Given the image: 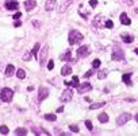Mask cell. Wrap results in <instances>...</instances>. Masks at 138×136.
Returning a JSON list of instances; mask_svg holds the SVG:
<instances>
[{"mask_svg":"<svg viewBox=\"0 0 138 136\" xmlns=\"http://www.w3.org/2000/svg\"><path fill=\"white\" fill-rule=\"evenodd\" d=\"M83 40V35L76 30H72L68 35V42L69 45H76V43H80Z\"/></svg>","mask_w":138,"mask_h":136,"instance_id":"cell-1","label":"cell"},{"mask_svg":"<svg viewBox=\"0 0 138 136\" xmlns=\"http://www.w3.org/2000/svg\"><path fill=\"white\" fill-rule=\"evenodd\" d=\"M14 97V92L10 88H3L0 90V100L4 101V102H10Z\"/></svg>","mask_w":138,"mask_h":136,"instance_id":"cell-2","label":"cell"},{"mask_svg":"<svg viewBox=\"0 0 138 136\" xmlns=\"http://www.w3.org/2000/svg\"><path fill=\"white\" fill-rule=\"evenodd\" d=\"M90 54H91L90 47H88V46H81V47H79V50H77V58H85V57H88Z\"/></svg>","mask_w":138,"mask_h":136,"instance_id":"cell-3","label":"cell"},{"mask_svg":"<svg viewBox=\"0 0 138 136\" xmlns=\"http://www.w3.org/2000/svg\"><path fill=\"white\" fill-rule=\"evenodd\" d=\"M129 120H131V115L130 113H122L116 119V124L118 125H123V124H126Z\"/></svg>","mask_w":138,"mask_h":136,"instance_id":"cell-4","label":"cell"},{"mask_svg":"<svg viewBox=\"0 0 138 136\" xmlns=\"http://www.w3.org/2000/svg\"><path fill=\"white\" fill-rule=\"evenodd\" d=\"M72 96H73V90H72V89H65L62 96L60 97V100H61L62 102H68V101H70Z\"/></svg>","mask_w":138,"mask_h":136,"instance_id":"cell-5","label":"cell"},{"mask_svg":"<svg viewBox=\"0 0 138 136\" xmlns=\"http://www.w3.org/2000/svg\"><path fill=\"white\" fill-rule=\"evenodd\" d=\"M111 59L113 61H123L125 59V53L122 50H115L113 54H111Z\"/></svg>","mask_w":138,"mask_h":136,"instance_id":"cell-6","label":"cell"},{"mask_svg":"<svg viewBox=\"0 0 138 136\" xmlns=\"http://www.w3.org/2000/svg\"><path fill=\"white\" fill-rule=\"evenodd\" d=\"M92 89V86H91V84H88V82H85V84H81V85H79L77 86V93H80V94H83V93H85V92H88V90H91Z\"/></svg>","mask_w":138,"mask_h":136,"instance_id":"cell-7","label":"cell"},{"mask_svg":"<svg viewBox=\"0 0 138 136\" xmlns=\"http://www.w3.org/2000/svg\"><path fill=\"white\" fill-rule=\"evenodd\" d=\"M18 7H19V4L15 0H7L5 1V8L7 10H18Z\"/></svg>","mask_w":138,"mask_h":136,"instance_id":"cell-8","label":"cell"},{"mask_svg":"<svg viewBox=\"0 0 138 136\" xmlns=\"http://www.w3.org/2000/svg\"><path fill=\"white\" fill-rule=\"evenodd\" d=\"M35 5H37L35 0H26L24 1V8L27 11H33L34 8H35Z\"/></svg>","mask_w":138,"mask_h":136,"instance_id":"cell-9","label":"cell"},{"mask_svg":"<svg viewBox=\"0 0 138 136\" xmlns=\"http://www.w3.org/2000/svg\"><path fill=\"white\" fill-rule=\"evenodd\" d=\"M65 85H67V86H72V88H77V86L80 85V84H79V77L73 76L70 82H67V81H65Z\"/></svg>","mask_w":138,"mask_h":136,"instance_id":"cell-10","label":"cell"},{"mask_svg":"<svg viewBox=\"0 0 138 136\" xmlns=\"http://www.w3.org/2000/svg\"><path fill=\"white\" fill-rule=\"evenodd\" d=\"M47 94H49V90L46 88H41L39 89V94H38V100L39 101H44L46 97H47Z\"/></svg>","mask_w":138,"mask_h":136,"instance_id":"cell-11","label":"cell"},{"mask_svg":"<svg viewBox=\"0 0 138 136\" xmlns=\"http://www.w3.org/2000/svg\"><path fill=\"white\" fill-rule=\"evenodd\" d=\"M120 38H122V40L125 43H133V40H134L133 36L129 35L127 33H122V34H120Z\"/></svg>","mask_w":138,"mask_h":136,"instance_id":"cell-12","label":"cell"},{"mask_svg":"<svg viewBox=\"0 0 138 136\" xmlns=\"http://www.w3.org/2000/svg\"><path fill=\"white\" fill-rule=\"evenodd\" d=\"M120 23H122V24H126V26H129L131 23V20L129 19V16H127V14H126V12L120 14Z\"/></svg>","mask_w":138,"mask_h":136,"instance_id":"cell-13","label":"cell"},{"mask_svg":"<svg viewBox=\"0 0 138 136\" xmlns=\"http://www.w3.org/2000/svg\"><path fill=\"white\" fill-rule=\"evenodd\" d=\"M54 5H56V0H46V3H45V10L46 11H51L54 8Z\"/></svg>","mask_w":138,"mask_h":136,"instance_id":"cell-14","label":"cell"},{"mask_svg":"<svg viewBox=\"0 0 138 136\" xmlns=\"http://www.w3.org/2000/svg\"><path fill=\"white\" fill-rule=\"evenodd\" d=\"M122 81H123V82H125L127 86H131V74H129V73L123 74V77H122Z\"/></svg>","mask_w":138,"mask_h":136,"instance_id":"cell-15","label":"cell"},{"mask_svg":"<svg viewBox=\"0 0 138 136\" xmlns=\"http://www.w3.org/2000/svg\"><path fill=\"white\" fill-rule=\"evenodd\" d=\"M14 73H15V68H14V65H8L7 69H5V76H7V77H11Z\"/></svg>","mask_w":138,"mask_h":136,"instance_id":"cell-16","label":"cell"},{"mask_svg":"<svg viewBox=\"0 0 138 136\" xmlns=\"http://www.w3.org/2000/svg\"><path fill=\"white\" fill-rule=\"evenodd\" d=\"M69 74H72V68L70 66H64L61 69V76H69Z\"/></svg>","mask_w":138,"mask_h":136,"instance_id":"cell-17","label":"cell"},{"mask_svg":"<svg viewBox=\"0 0 138 136\" xmlns=\"http://www.w3.org/2000/svg\"><path fill=\"white\" fill-rule=\"evenodd\" d=\"M41 65L44 66L45 65V58H46V54H47V46H45L44 49H42V51H41Z\"/></svg>","mask_w":138,"mask_h":136,"instance_id":"cell-18","label":"cell"},{"mask_svg":"<svg viewBox=\"0 0 138 136\" xmlns=\"http://www.w3.org/2000/svg\"><path fill=\"white\" fill-rule=\"evenodd\" d=\"M72 1H73V0H65V1L62 3V5L60 7V12H64V11L69 7V5H70V3H72Z\"/></svg>","mask_w":138,"mask_h":136,"instance_id":"cell-19","label":"cell"},{"mask_svg":"<svg viewBox=\"0 0 138 136\" xmlns=\"http://www.w3.org/2000/svg\"><path fill=\"white\" fill-rule=\"evenodd\" d=\"M93 26H95V27H102V16H100V15L95 16V19H93Z\"/></svg>","mask_w":138,"mask_h":136,"instance_id":"cell-20","label":"cell"},{"mask_svg":"<svg viewBox=\"0 0 138 136\" xmlns=\"http://www.w3.org/2000/svg\"><path fill=\"white\" fill-rule=\"evenodd\" d=\"M38 50H39V43H35V46L31 50V55H34V58H38Z\"/></svg>","mask_w":138,"mask_h":136,"instance_id":"cell-21","label":"cell"},{"mask_svg":"<svg viewBox=\"0 0 138 136\" xmlns=\"http://www.w3.org/2000/svg\"><path fill=\"white\" fill-rule=\"evenodd\" d=\"M60 58H61L62 61H72V58H70V50H67L61 57H60Z\"/></svg>","mask_w":138,"mask_h":136,"instance_id":"cell-22","label":"cell"},{"mask_svg":"<svg viewBox=\"0 0 138 136\" xmlns=\"http://www.w3.org/2000/svg\"><path fill=\"white\" fill-rule=\"evenodd\" d=\"M31 131H33V134H35V135H49L47 131H44V129H38V128H33Z\"/></svg>","mask_w":138,"mask_h":136,"instance_id":"cell-23","label":"cell"},{"mask_svg":"<svg viewBox=\"0 0 138 136\" xmlns=\"http://www.w3.org/2000/svg\"><path fill=\"white\" fill-rule=\"evenodd\" d=\"M97 119H99L100 123H107V121H108V116H107V113H100L99 116H97Z\"/></svg>","mask_w":138,"mask_h":136,"instance_id":"cell-24","label":"cell"},{"mask_svg":"<svg viewBox=\"0 0 138 136\" xmlns=\"http://www.w3.org/2000/svg\"><path fill=\"white\" fill-rule=\"evenodd\" d=\"M45 120H47V121H56V115H53V113H46L45 115Z\"/></svg>","mask_w":138,"mask_h":136,"instance_id":"cell-25","label":"cell"},{"mask_svg":"<svg viewBox=\"0 0 138 136\" xmlns=\"http://www.w3.org/2000/svg\"><path fill=\"white\" fill-rule=\"evenodd\" d=\"M106 102H96V104H92L90 106V109H97V108H102V106H104Z\"/></svg>","mask_w":138,"mask_h":136,"instance_id":"cell-26","label":"cell"},{"mask_svg":"<svg viewBox=\"0 0 138 136\" xmlns=\"http://www.w3.org/2000/svg\"><path fill=\"white\" fill-rule=\"evenodd\" d=\"M16 76H18V78H21V80H23V78H26V71L23 70V69H19L18 73H16Z\"/></svg>","mask_w":138,"mask_h":136,"instance_id":"cell-27","label":"cell"},{"mask_svg":"<svg viewBox=\"0 0 138 136\" xmlns=\"http://www.w3.org/2000/svg\"><path fill=\"white\" fill-rule=\"evenodd\" d=\"M27 134V129L26 128H18L15 129V135H26Z\"/></svg>","mask_w":138,"mask_h":136,"instance_id":"cell-28","label":"cell"},{"mask_svg":"<svg viewBox=\"0 0 138 136\" xmlns=\"http://www.w3.org/2000/svg\"><path fill=\"white\" fill-rule=\"evenodd\" d=\"M107 77V71L106 70H100L99 73H97V78H100V80H103V78Z\"/></svg>","mask_w":138,"mask_h":136,"instance_id":"cell-29","label":"cell"},{"mask_svg":"<svg viewBox=\"0 0 138 136\" xmlns=\"http://www.w3.org/2000/svg\"><path fill=\"white\" fill-rule=\"evenodd\" d=\"M8 132H10V129H8L5 125H1V127H0V134H3V135H7Z\"/></svg>","mask_w":138,"mask_h":136,"instance_id":"cell-30","label":"cell"},{"mask_svg":"<svg viewBox=\"0 0 138 136\" xmlns=\"http://www.w3.org/2000/svg\"><path fill=\"white\" fill-rule=\"evenodd\" d=\"M100 63H102V62H100V59H95L93 62H92V66H93L95 69H97L100 66Z\"/></svg>","mask_w":138,"mask_h":136,"instance_id":"cell-31","label":"cell"},{"mask_svg":"<svg viewBox=\"0 0 138 136\" xmlns=\"http://www.w3.org/2000/svg\"><path fill=\"white\" fill-rule=\"evenodd\" d=\"M47 69H49V70H53V69H54V61H49Z\"/></svg>","mask_w":138,"mask_h":136,"instance_id":"cell-32","label":"cell"},{"mask_svg":"<svg viewBox=\"0 0 138 136\" xmlns=\"http://www.w3.org/2000/svg\"><path fill=\"white\" fill-rule=\"evenodd\" d=\"M85 127H87V128L90 129V131H92V129H93V128H92V123H91L90 120H87V121H85Z\"/></svg>","mask_w":138,"mask_h":136,"instance_id":"cell-33","label":"cell"},{"mask_svg":"<svg viewBox=\"0 0 138 136\" xmlns=\"http://www.w3.org/2000/svg\"><path fill=\"white\" fill-rule=\"evenodd\" d=\"M106 27H107V28H113L114 27V23L111 22V20H107V22H106Z\"/></svg>","mask_w":138,"mask_h":136,"instance_id":"cell-34","label":"cell"},{"mask_svg":"<svg viewBox=\"0 0 138 136\" xmlns=\"http://www.w3.org/2000/svg\"><path fill=\"white\" fill-rule=\"evenodd\" d=\"M72 132H79V125H70L69 127Z\"/></svg>","mask_w":138,"mask_h":136,"instance_id":"cell-35","label":"cell"},{"mask_svg":"<svg viewBox=\"0 0 138 136\" xmlns=\"http://www.w3.org/2000/svg\"><path fill=\"white\" fill-rule=\"evenodd\" d=\"M30 58H31V53H26L24 55H23V59L24 61H28Z\"/></svg>","mask_w":138,"mask_h":136,"instance_id":"cell-36","label":"cell"},{"mask_svg":"<svg viewBox=\"0 0 138 136\" xmlns=\"http://www.w3.org/2000/svg\"><path fill=\"white\" fill-rule=\"evenodd\" d=\"M92 74H93V71H92V70H88V71H87V73H85V74H84V77H85V78H88V77H91V76H92Z\"/></svg>","mask_w":138,"mask_h":136,"instance_id":"cell-37","label":"cell"},{"mask_svg":"<svg viewBox=\"0 0 138 136\" xmlns=\"http://www.w3.org/2000/svg\"><path fill=\"white\" fill-rule=\"evenodd\" d=\"M90 4H91V7H96L97 0H91V1H90Z\"/></svg>","mask_w":138,"mask_h":136,"instance_id":"cell-38","label":"cell"},{"mask_svg":"<svg viewBox=\"0 0 138 136\" xmlns=\"http://www.w3.org/2000/svg\"><path fill=\"white\" fill-rule=\"evenodd\" d=\"M21 16H22V14H21V12H16L15 15H14V19H19Z\"/></svg>","mask_w":138,"mask_h":136,"instance_id":"cell-39","label":"cell"},{"mask_svg":"<svg viewBox=\"0 0 138 136\" xmlns=\"http://www.w3.org/2000/svg\"><path fill=\"white\" fill-rule=\"evenodd\" d=\"M14 26H15V27H19V26H22V22H15Z\"/></svg>","mask_w":138,"mask_h":136,"instance_id":"cell-40","label":"cell"},{"mask_svg":"<svg viewBox=\"0 0 138 136\" xmlns=\"http://www.w3.org/2000/svg\"><path fill=\"white\" fill-rule=\"evenodd\" d=\"M57 112H58V113H61V112H64V108H62V106H60V108L57 109Z\"/></svg>","mask_w":138,"mask_h":136,"instance_id":"cell-41","label":"cell"},{"mask_svg":"<svg viewBox=\"0 0 138 136\" xmlns=\"http://www.w3.org/2000/svg\"><path fill=\"white\" fill-rule=\"evenodd\" d=\"M33 24L35 26V27H39V23L38 22H33Z\"/></svg>","mask_w":138,"mask_h":136,"instance_id":"cell-42","label":"cell"},{"mask_svg":"<svg viewBox=\"0 0 138 136\" xmlns=\"http://www.w3.org/2000/svg\"><path fill=\"white\" fill-rule=\"evenodd\" d=\"M136 121L138 123V113H137V116H136Z\"/></svg>","mask_w":138,"mask_h":136,"instance_id":"cell-43","label":"cell"},{"mask_svg":"<svg viewBox=\"0 0 138 136\" xmlns=\"http://www.w3.org/2000/svg\"><path fill=\"white\" fill-rule=\"evenodd\" d=\"M136 54H137V55H138V49H136Z\"/></svg>","mask_w":138,"mask_h":136,"instance_id":"cell-44","label":"cell"},{"mask_svg":"<svg viewBox=\"0 0 138 136\" xmlns=\"http://www.w3.org/2000/svg\"><path fill=\"white\" fill-rule=\"evenodd\" d=\"M136 12H137V14H138V10H137V11H136Z\"/></svg>","mask_w":138,"mask_h":136,"instance_id":"cell-45","label":"cell"}]
</instances>
